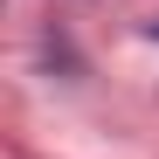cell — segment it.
Returning <instances> with one entry per match:
<instances>
[{
  "mask_svg": "<svg viewBox=\"0 0 159 159\" xmlns=\"http://www.w3.org/2000/svg\"><path fill=\"white\" fill-rule=\"evenodd\" d=\"M152 35H159V28H152Z\"/></svg>",
  "mask_w": 159,
  "mask_h": 159,
  "instance_id": "1",
  "label": "cell"
}]
</instances>
